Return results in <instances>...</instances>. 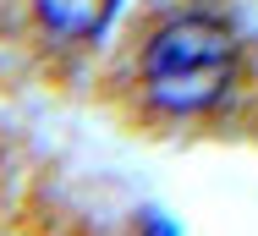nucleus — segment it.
Returning a JSON list of instances; mask_svg holds the SVG:
<instances>
[{"instance_id":"1","label":"nucleus","mask_w":258,"mask_h":236,"mask_svg":"<svg viewBox=\"0 0 258 236\" xmlns=\"http://www.w3.org/2000/svg\"><path fill=\"white\" fill-rule=\"evenodd\" d=\"M231 66H236V44H231L225 22H214V17H181V22L159 28L143 55L154 104L176 110V115L209 110L231 88Z\"/></svg>"},{"instance_id":"2","label":"nucleus","mask_w":258,"mask_h":236,"mask_svg":"<svg viewBox=\"0 0 258 236\" xmlns=\"http://www.w3.org/2000/svg\"><path fill=\"white\" fill-rule=\"evenodd\" d=\"M33 6H39V22H44L50 33L94 39L104 22H110V11H115L121 0H33Z\"/></svg>"}]
</instances>
